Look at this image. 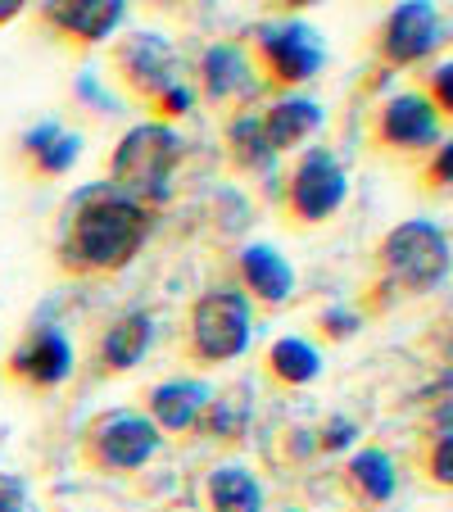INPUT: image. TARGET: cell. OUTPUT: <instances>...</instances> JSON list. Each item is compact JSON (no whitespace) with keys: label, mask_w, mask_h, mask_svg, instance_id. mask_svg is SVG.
I'll return each mask as SVG.
<instances>
[{"label":"cell","mask_w":453,"mask_h":512,"mask_svg":"<svg viewBox=\"0 0 453 512\" xmlns=\"http://www.w3.org/2000/svg\"><path fill=\"white\" fill-rule=\"evenodd\" d=\"M118 73H123L127 82H132V91H141V96L159 100L168 87H177V59L173 50H168L164 37H132L127 46H118Z\"/></svg>","instance_id":"cell-11"},{"label":"cell","mask_w":453,"mask_h":512,"mask_svg":"<svg viewBox=\"0 0 453 512\" xmlns=\"http://www.w3.org/2000/svg\"><path fill=\"white\" fill-rule=\"evenodd\" d=\"M204 408H209V386L204 381H168V386H159L155 395H150V422L159 426V435L164 431H195L204 417Z\"/></svg>","instance_id":"cell-13"},{"label":"cell","mask_w":453,"mask_h":512,"mask_svg":"<svg viewBox=\"0 0 453 512\" xmlns=\"http://www.w3.org/2000/svg\"><path fill=\"white\" fill-rule=\"evenodd\" d=\"M435 177L449 182V145H440V159H435Z\"/></svg>","instance_id":"cell-31"},{"label":"cell","mask_w":453,"mask_h":512,"mask_svg":"<svg viewBox=\"0 0 453 512\" xmlns=\"http://www.w3.org/2000/svg\"><path fill=\"white\" fill-rule=\"evenodd\" d=\"M268 368H272V377L286 381V386H309L322 372V354H318V345H309L304 336H281L277 345L268 349Z\"/></svg>","instance_id":"cell-21"},{"label":"cell","mask_w":453,"mask_h":512,"mask_svg":"<svg viewBox=\"0 0 453 512\" xmlns=\"http://www.w3.org/2000/svg\"><path fill=\"white\" fill-rule=\"evenodd\" d=\"M23 150L32 155V164H37L41 173L59 177L82 159V136L68 132L64 123H55V118H46V123H37L28 136H23Z\"/></svg>","instance_id":"cell-18"},{"label":"cell","mask_w":453,"mask_h":512,"mask_svg":"<svg viewBox=\"0 0 453 512\" xmlns=\"http://www.w3.org/2000/svg\"><path fill=\"white\" fill-rule=\"evenodd\" d=\"M241 277L263 304H286L290 290H295V268H290L272 245H245L241 250Z\"/></svg>","instance_id":"cell-16"},{"label":"cell","mask_w":453,"mask_h":512,"mask_svg":"<svg viewBox=\"0 0 453 512\" xmlns=\"http://www.w3.org/2000/svg\"><path fill=\"white\" fill-rule=\"evenodd\" d=\"M191 345L204 363H232L250 349V300L241 290H209L195 300Z\"/></svg>","instance_id":"cell-4"},{"label":"cell","mask_w":453,"mask_h":512,"mask_svg":"<svg viewBox=\"0 0 453 512\" xmlns=\"http://www.w3.org/2000/svg\"><path fill=\"white\" fill-rule=\"evenodd\" d=\"M349 481H354V490L363 494V499L372 503H390L399 490V472H395V458L386 454V449H358L354 458H349Z\"/></svg>","instance_id":"cell-20"},{"label":"cell","mask_w":453,"mask_h":512,"mask_svg":"<svg viewBox=\"0 0 453 512\" xmlns=\"http://www.w3.org/2000/svg\"><path fill=\"white\" fill-rule=\"evenodd\" d=\"M155 105H159V109H164V114H186V109H191V91H186V87H182V82H177V87H168V91H164V96H159V100H155Z\"/></svg>","instance_id":"cell-29"},{"label":"cell","mask_w":453,"mask_h":512,"mask_svg":"<svg viewBox=\"0 0 453 512\" xmlns=\"http://www.w3.org/2000/svg\"><path fill=\"white\" fill-rule=\"evenodd\" d=\"M41 10H46V19L55 23L59 32L82 37V41H105L109 32L127 19L123 0H50Z\"/></svg>","instance_id":"cell-12"},{"label":"cell","mask_w":453,"mask_h":512,"mask_svg":"<svg viewBox=\"0 0 453 512\" xmlns=\"http://www.w3.org/2000/svg\"><path fill=\"white\" fill-rule=\"evenodd\" d=\"M449 78H453V64H449V59H444V64L435 68V78H431V91H435V100H440V105H435V109H440V114H449V109H453Z\"/></svg>","instance_id":"cell-28"},{"label":"cell","mask_w":453,"mask_h":512,"mask_svg":"<svg viewBox=\"0 0 453 512\" xmlns=\"http://www.w3.org/2000/svg\"><path fill=\"white\" fill-rule=\"evenodd\" d=\"M10 372L37 390H50L73 372V345L59 327H37L23 336V345L10 354Z\"/></svg>","instance_id":"cell-10"},{"label":"cell","mask_w":453,"mask_h":512,"mask_svg":"<svg viewBox=\"0 0 453 512\" xmlns=\"http://www.w3.org/2000/svg\"><path fill=\"white\" fill-rule=\"evenodd\" d=\"M159 445H164L159 426L145 413H132V408L96 417V426L87 435V454L105 472H136V467H145L159 454Z\"/></svg>","instance_id":"cell-5"},{"label":"cell","mask_w":453,"mask_h":512,"mask_svg":"<svg viewBox=\"0 0 453 512\" xmlns=\"http://www.w3.org/2000/svg\"><path fill=\"white\" fill-rule=\"evenodd\" d=\"M322 331L327 336H336V340H349L358 331V313H349V309H327L322 313Z\"/></svg>","instance_id":"cell-27"},{"label":"cell","mask_w":453,"mask_h":512,"mask_svg":"<svg viewBox=\"0 0 453 512\" xmlns=\"http://www.w3.org/2000/svg\"><path fill=\"white\" fill-rule=\"evenodd\" d=\"M440 41H444L440 10H435V5H422V0H413V5H399V10L386 19V32H381V55H386L390 64L408 68V64H417V59L431 55Z\"/></svg>","instance_id":"cell-8"},{"label":"cell","mask_w":453,"mask_h":512,"mask_svg":"<svg viewBox=\"0 0 453 512\" xmlns=\"http://www.w3.org/2000/svg\"><path fill=\"white\" fill-rule=\"evenodd\" d=\"M322 449H327V454H340V449H349L358 440V426L349 422V417H331L327 426H322Z\"/></svg>","instance_id":"cell-25"},{"label":"cell","mask_w":453,"mask_h":512,"mask_svg":"<svg viewBox=\"0 0 453 512\" xmlns=\"http://www.w3.org/2000/svg\"><path fill=\"white\" fill-rule=\"evenodd\" d=\"M23 14V0H0V23H14Z\"/></svg>","instance_id":"cell-30"},{"label":"cell","mask_w":453,"mask_h":512,"mask_svg":"<svg viewBox=\"0 0 453 512\" xmlns=\"http://www.w3.org/2000/svg\"><path fill=\"white\" fill-rule=\"evenodd\" d=\"M209 508L213 512H263V485L250 467H218L209 476Z\"/></svg>","instance_id":"cell-19"},{"label":"cell","mask_w":453,"mask_h":512,"mask_svg":"<svg viewBox=\"0 0 453 512\" xmlns=\"http://www.w3.org/2000/svg\"><path fill=\"white\" fill-rule=\"evenodd\" d=\"M245 417H250V413H245L241 404H232V399H218V404L204 408L200 426H209L213 435H227V440H232V435L245 431Z\"/></svg>","instance_id":"cell-23"},{"label":"cell","mask_w":453,"mask_h":512,"mask_svg":"<svg viewBox=\"0 0 453 512\" xmlns=\"http://www.w3.org/2000/svg\"><path fill=\"white\" fill-rule=\"evenodd\" d=\"M227 141H232V155L241 168H272V150L268 141H263V127H259V114H241L232 127H227Z\"/></svg>","instance_id":"cell-22"},{"label":"cell","mask_w":453,"mask_h":512,"mask_svg":"<svg viewBox=\"0 0 453 512\" xmlns=\"http://www.w3.org/2000/svg\"><path fill=\"white\" fill-rule=\"evenodd\" d=\"M0 512H28V485L10 472H0Z\"/></svg>","instance_id":"cell-26"},{"label":"cell","mask_w":453,"mask_h":512,"mask_svg":"<svg viewBox=\"0 0 453 512\" xmlns=\"http://www.w3.org/2000/svg\"><path fill=\"white\" fill-rule=\"evenodd\" d=\"M259 127H263L268 150L277 155V150H290V145H299L304 136L318 132L322 127V105L318 100H304V96H286V100H277L272 109H263Z\"/></svg>","instance_id":"cell-15"},{"label":"cell","mask_w":453,"mask_h":512,"mask_svg":"<svg viewBox=\"0 0 453 512\" xmlns=\"http://www.w3.org/2000/svg\"><path fill=\"white\" fill-rule=\"evenodd\" d=\"M381 263H386L395 286L426 295V290H435L449 277V232L440 223H426V218L399 223L381 241Z\"/></svg>","instance_id":"cell-3"},{"label":"cell","mask_w":453,"mask_h":512,"mask_svg":"<svg viewBox=\"0 0 453 512\" xmlns=\"http://www.w3.org/2000/svg\"><path fill=\"white\" fill-rule=\"evenodd\" d=\"M145 236H150V209L118 191H100L96 186L73 209L59 259L73 272H118L136 259Z\"/></svg>","instance_id":"cell-1"},{"label":"cell","mask_w":453,"mask_h":512,"mask_svg":"<svg viewBox=\"0 0 453 512\" xmlns=\"http://www.w3.org/2000/svg\"><path fill=\"white\" fill-rule=\"evenodd\" d=\"M345 168L331 155L327 145H309L299 155L295 173H290V209H295L299 223H327L331 213L345 204Z\"/></svg>","instance_id":"cell-6"},{"label":"cell","mask_w":453,"mask_h":512,"mask_svg":"<svg viewBox=\"0 0 453 512\" xmlns=\"http://www.w3.org/2000/svg\"><path fill=\"white\" fill-rule=\"evenodd\" d=\"M182 155H186V145L168 123H136L118 141L114 164H109L114 191L145 204V209L168 200V186H173V173L182 168Z\"/></svg>","instance_id":"cell-2"},{"label":"cell","mask_w":453,"mask_h":512,"mask_svg":"<svg viewBox=\"0 0 453 512\" xmlns=\"http://www.w3.org/2000/svg\"><path fill=\"white\" fill-rule=\"evenodd\" d=\"M150 340H155V318L141 313V309H132L105 331V340H100V358H105V368L127 372V368H136V363L145 358Z\"/></svg>","instance_id":"cell-17"},{"label":"cell","mask_w":453,"mask_h":512,"mask_svg":"<svg viewBox=\"0 0 453 512\" xmlns=\"http://www.w3.org/2000/svg\"><path fill=\"white\" fill-rule=\"evenodd\" d=\"M200 73H204V91H209L213 100L254 96V91H259V73H254L250 55H245L241 46H232V41H222V46H209V55H204V64H200Z\"/></svg>","instance_id":"cell-14"},{"label":"cell","mask_w":453,"mask_h":512,"mask_svg":"<svg viewBox=\"0 0 453 512\" xmlns=\"http://www.w3.org/2000/svg\"><path fill=\"white\" fill-rule=\"evenodd\" d=\"M381 141L395 145V150H431V145H444V114L431 105L426 96H395L386 109H381Z\"/></svg>","instance_id":"cell-9"},{"label":"cell","mask_w":453,"mask_h":512,"mask_svg":"<svg viewBox=\"0 0 453 512\" xmlns=\"http://www.w3.org/2000/svg\"><path fill=\"white\" fill-rule=\"evenodd\" d=\"M431 476L435 485H453V435H449V404H440V440L431 454Z\"/></svg>","instance_id":"cell-24"},{"label":"cell","mask_w":453,"mask_h":512,"mask_svg":"<svg viewBox=\"0 0 453 512\" xmlns=\"http://www.w3.org/2000/svg\"><path fill=\"white\" fill-rule=\"evenodd\" d=\"M259 55H263V64H268V73L277 82H309V78H318L322 64H327V46H322V37L299 19L263 28L259 32Z\"/></svg>","instance_id":"cell-7"}]
</instances>
